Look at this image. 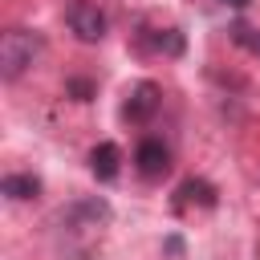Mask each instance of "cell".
Wrapping results in <instances>:
<instances>
[{"label":"cell","instance_id":"6da1fadb","mask_svg":"<svg viewBox=\"0 0 260 260\" xmlns=\"http://www.w3.org/2000/svg\"><path fill=\"white\" fill-rule=\"evenodd\" d=\"M41 57V37L28 32V28H8L0 37V77L4 81H16L32 61Z\"/></svg>","mask_w":260,"mask_h":260},{"label":"cell","instance_id":"7a4b0ae2","mask_svg":"<svg viewBox=\"0 0 260 260\" xmlns=\"http://www.w3.org/2000/svg\"><path fill=\"white\" fill-rule=\"evenodd\" d=\"M65 24H69V32H73L77 41H85V45H98V41L106 37V28H110L106 12H102L93 0H69V4H65Z\"/></svg>","mask_w":260,"mask_h":260},{"label":"cell","instance_id":"3957f363","mask_svg":"<svg viewBox=\"0 0 260 260\" xmlns=\"http://www.w3.org/2000/svg\"><path fill=\"white\" fill-rule=\"evenodd\" d=\"M158 106H162V89H158L154 81H138V85H130V89H126L122 118H126V122H134V126H142V122H150V118L158 114Z\"/></svg>","mask_w":260,"mask_h":260},{"label":"cell","instance_id":"277c9868","mask_svg":"<svg viewBox=\"0 0 260 260\" xmlns=\"http://www.w3.org/2000/svg\"><path fill=\"white\" fill-rule=\"evenodd\" d=\"M134 167H138V175L142 179H162L167 171H171V150L162 146V138H142L138 142V150H134Z\"/></svg>","mask_w":260,"mask_h":260},{"label":"cell","instance_id":"5b68a950","mask_svg":"<svg viewBox=\"0 0 260 260\" xmlns=\"http://www.w3.org/2000/svg\"><path fill=\"white\" fill-rule=\"evenodd\" d=\"M134 45L142 53H162V57H179L183 53V32L179 28H138Z\"/></svg>","mask_w":260,"mask_h":260},{"label":"cell","instance_id":"8992f818","mask_svg":"<svg viewBox=\"0 0 260 260\" xmlns=\"http://www.w3.org/2000/svg\"><path fill=\"white\" fill-rule=\"evenodd\" d=\"M106 219H110V203L106 199H81L69 211H61V223H69V228H98Z\"/></svg>","mask_w":260,"mask_h":260},{"label":"cell","instance_id":"52a82bcc","mask_svg":"<svg viewBox=\"0 0 260 260\" xmlns=\"http://www.w3.org/2000/svg\"><path fill=\"white\" fill-rule=\"evenodd\" d=\"M118 167H122V150H118L114 142H98V146L89 150V171H93L102 183L118 179Z\"/></svg>","mask_w":260,"mask_h":260},{"label":"cell","instance_id":"ba28073f","mask_svg":"<svg viewBox=\"0 0 260 260\" xmlns=\"http://www.w3.org/2000/svg\"><path fill=\"white\" fill-rule=\"evenodd\" d=\"M0 195H8V199H16V203L37 199V195H41V179H37V175H4Z\"/></svg>","mask_w":260,"mask_h":260},{"label":"cell","instance_id":"9c48e42d","mask_svg":"<svg viewBox=\"0 0 260 260\" xmlns=\"http://www.w3.org/2000/svg\"><path fill=\"white\" fill-rule=\"evenodd\" d=\"M187 203L215 207V187H211L207 179H187V183L179 187V207H187Z\"/></svg>","mask_w":260,"mask_h":260},{"label":"cell","instance_id":"30bf717a","mask_svg":"<svg viewBox=\"0 0 260 260\" xmlns=\"http://www.w3.org/2000/svg\"><path fill=\"white\" fill-rule=\"evenodd\" d=\"M228 37H232L240 49H248L252 57H260V28H256V24H248V20H232V24H228Z\"/></svg>","mask_w":260,"mask_h":260},{"label":"cell","instance_id":"8fae6325","mask_svg":"<svg viewBox=\"0 0 260 260\" xmlns=\"http://www.w3.org/2000/svg\"><path fill=\"white\" fill-rule=\"evenodd\" d=\"M69 93H77V102H85V98L93 93V85H89L85 77H73V81H69Z\"/></svg>","mask_w":260,"mask_h":260},{"label":"cell","instance_id":"7c38bea8","mask_svg":"<svg viewBox=\"0 0 260 260\" xmlns=\"http://www.w3.org/2000/svg\"><path fill=\"white\" fill-rule=\"evenodd\" d=\"M179 252H183V240L171 236V240H167V256H179Z\"/></svg>","mask_w":260,"mask_h":260},{"label":"cell","instance_id":"4fadbf2b","mask_svg":"<svg viewBox=\"0 0 260 260\" xmlns=\"http://www.w3.org/2000/svg\"><path fill=\"white\" fill-rule=\"evenodd\" d=\"M219 4H232V8H244L248 0H219Z\"/></svg>","mask_w":260,"mask_h":260}]
</instances>
